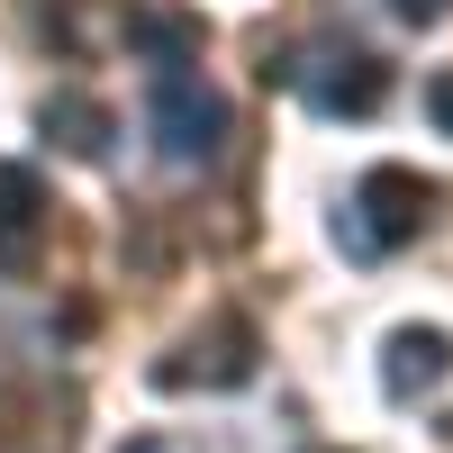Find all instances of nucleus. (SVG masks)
I'll list each match as a JSON object with an SVG mask.
<instances>
[{"label":"nucleus","mask_w":453,"mask_h":453,"mask_svg":"<svg viewBox=\"0 0 453 453\" xmlns=\"http://www.w3.org/2000/svg\"><path fill=\"white\" fill-rule=\"evenodd\" d=\"M127 453H173V444H155V435H136V444H127Z\"/></svg>","instance_id":"9b49d317"},{"label":"nucleus","mask_w":453,"mask_h":453,"mask_svg":"<svg viewBox=\"0 0 453 453\" xmlns=\"http://www.w3.org/2000/svg\"><path fill=\"white\" fill-rule=\"evenodd\" d=\"M155 381H164V390H245V381H254V326H245V318L191 326V335L155 363Z\"/></svg>","instance_id":"7ed1b4c3"},{"label":"nucleus","mask_w":453,"mask_h":453,"mask_svg":"<svg viewBox=\"0 0 453 453\" xmlns=\"http://www.w3.org/2000/svg\"><path fill=\"white\" fill-rule=\"evenodd\" d=\"M36 127H46V136L64 145V155H73V164H100V155H109V136H119V119H109V109H100L91 91H46Z\"/></svg>","instance_id":"6e6552de"},{"label":"nucleus","mask_w":453,"mask_h":453,"mask_svg":"<svg viewBox=\"0 0 453 453\" xmlns=\"http://www.w3.org/2000/svg\"><path fill=\"white\" fill-rule=\"evenodd\" d=\"M426 119H435V136H453V73L426 82Z\"/></svg>","instance_id":"1a4fd4ad"},{"label":"nucleus","mask_w":453,"mask_h":453,"mask_svg":"<svg viewBox=\"0 0 453 453\" xmlns=\"http://www.w3.org/2000/svg\"><path fill=\"white\" fill-rule=\"evenodd\" d=\"M127 46L155 73H191L200 46H209V19L200 10H173V0H136V10H127Z\"/></svg>","instance_id":"39448f33"},{"label":"nucleus","mask_w":453,"mask_h":453,"mask_svg":"<svg viewBox=\"0 0 453 453\" xmlns=\"http://www.w3.org/2000/svg\"><path fill=\"white\" fill-rule=\"evenodd\" d=\"M299 91H309V109H326V119H372V109L390 100V64L363 55V46H326L318 64H299Z\"/></svg>","instance_id":"20e7f679"},{"label":"nucleus","mask_w":453,"mask_h":453,"mask_svg":"<svg viewBox=\"0 0 453 453\" xmlns=\"http://www.w3.org/2000/svg\"><path fill=\"white\" fill-rule=\"evenodd\" d=\"M453 381V335L444 326H390V345H381V390L390 399H426Z\"/></svg>","instance_id":"423d86ee"},{"label":"nucleus","mask_w":453,"mask_h":453,"mask_svg":"<svg viewBox=\"0 0 453 453\" xmlns=\"http://www.w3.org/2000/svg\"><path fill=\"white\" fill-rule=\"evenodd\" d=\"M36 226H46V181L36 164H0V273L36 263Z\"/></svg>","instance_id":"0eeeda50"},{"label":"nucleus","mask_w":453,"mask_h":453,"mask_svg":"<svg viewBox=\"0 0 453 453\" xmlns=\"http://www.w3.org/2000/svg\"><path fill=\"white\" fill-rule=\"evenodd\" d=\"M145 127H155V155L164 164H218L226 145V100L200 82V73H155V91H145Z\"/></svg>","instance_id":"f03ea898"},{"label":"nucleus","mask_w":453,"mask_h":453,"mask_svg":"<svg viewBox=\"0 0 453 453\" xmlns=\"http://www.w3.org/2000/svg\"><path fill=\"white\" fill-rule=\"evenodd\" d=\"M435 209H444V191L426 173H408V164H372L363 181H354V245L363 254H390V245H418L426 226H435Z\"/></svg>","instance_id":"f257e3e1"},{"label":"nucleus","mask_w":453,"mask_h":453,"mask_svg":"<svg viewBox=\"0 0 453 453\" xmlns=\"http://www.w3.org/2000/svg\"><path fill=\"white\" fill-rule=\"evenodd\" d=\"M390 10H399V19H408V27H435V19H444V10H453V0H390Z\"/></svg>","instance_id":"9d476101"}]
</instances>
